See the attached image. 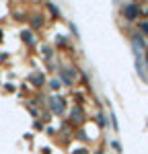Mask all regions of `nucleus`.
I'll return each mask as SVG.
<instances>
[{
    "label": "nucleus",
    "instance_id": "nucleus-1",
    "mask_svg": "<svg viewBox=\"0 0 148 154\" xmlns=\"http://www.w3.org/2000/svg\"><path fill=\"white\" fill-rule=\"evenodd\" d=\"M125 14H128V19H134L136 14H138V6H136V4H130V6L125 8Z\"/></svg>",
    "mask_w": 148,
    "mask_h": 154
},
{
    "label": "nucleus",
    "instance_id": "nucleus-2",
    "mask_svg": "<svg viewBox=\"0 0 148 154\" xmlns=\"http://www.w3.org/2000/svg\"><path fill=\"white\" fill-rule=\"evenodd\" d=\"M142 29H144V31L148 33V23H144V25H142Z\"/></svg>",
    "mask_w": 148,
    "mask_h": 154
},
{
    "label": "nucleus",
    "instance_id": "nucleus-3",
    "mask_svg": "<svg viewBox=\"0 0 148 154\" xmlns=\"http://www.w3.org/2000/svg\"><path fill=\"white\" fill-rule=\"evenodd\" d=\"M76 154H86V152H76Z\"/></svg>",
    "mask_w": 148,
    "mask_h": 154
},
{
    "label": "nucleus",
    "instance_id": "nucleus-4",
    "mask_svg": "<svg viewBox=\"0 0 148 154\" xmlns=\"http://www.w3.org/2000/svg\"><path fill=\"white\" fill-rule=\"evenodd\" d=\"M146 60H148V56H146Z\"/></svg>",
    "mask_w": 148,
    "mask_h": 154
}]
</instances>
